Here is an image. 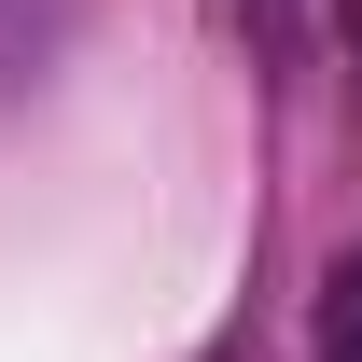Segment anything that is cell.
<instances>
[{
    "mask_svg": "<svg viewBox=\"0 0 362 362\" xmlns=\"http://www.w3.org/2000/svg\"><path fill=\"white\" fill-rule=\"evenodd\" d=\"M320 362H362V251L320 279Z\"/></svg>",
    "mask_w": 362,
    "mask_h": 362,
    "instance_id": "obj_1",
    "label": "cell"
},
{
    "mask_svg": "<svg viewBox=\"0 0 362 362\" xmlns=\"http://www.w3.org/2000/svg\"><path fill=\"white\" fill-rule=\"evenodd\" d=\"M349 42H362V0H349Z\"/></svg>",
    "mask_w": 362,
    "mask_h": 362,
    "instance_id": "obj_2",
    "label": "cell"
}]
</instances>
